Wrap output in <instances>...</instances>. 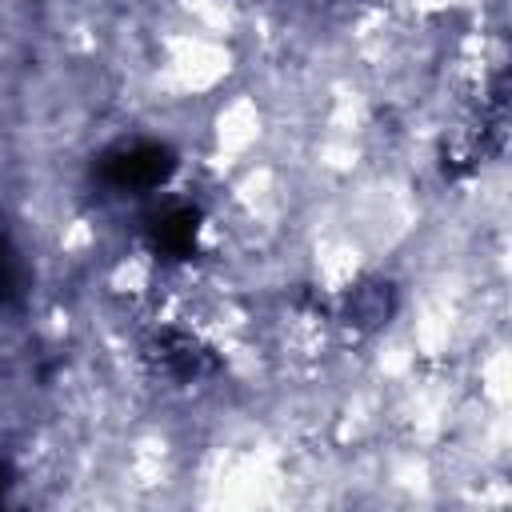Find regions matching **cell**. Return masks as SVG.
<instances>
[{
	"mask_svg": "<svg viewBox=\"0 0 512 512\" xmlns=\"http://www.w3.org/2000/svg\"><path fill=\"white\" fill-rule=\"evenodd\" d=\"M164 172H168V156H164L160 148H132V152H124V160L116 164L112 180H116V184H152V180H160Z\"/></svg>",
	"mask_w": 512,
	"mask_h": 512,
	"instance_id": "1",
	"label": "cell"
},
{
	"mask_svg": "<svg viewBox=\"0 0 512 512\" xmlns=\"http://www.w3.org/2000/svg\"><path fill=\"white\" fill-rule=\"evenodd\" d=\"M12 292V272H8V252L0 248V300H8Z\"/></svg>",
	"mask_w": 512,
	"mask_h": 512,
	"instance_id": "2",
	"label": "cell"
}]
</instances>
